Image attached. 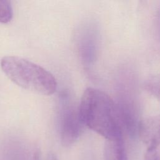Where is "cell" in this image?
Here are the masks:
<instances>
[{
    "mask_svg": "<svg viewBox=\"0 0 160 160\" xmlns=\"http://www.w3.org/2000/svg\"><path fill=\"white\" fill-rule=\"evenodd\" d=\"M79 109L84 126L106 140L123 138L117 104L104 92L94 88H86L81 96Z\"/></svg>",
    "mask_w": 160,
    "mask_h": 160,
    "instance_id": "1",
    "label": "cell"
},
{
    "mask_svg": "<svg viewBox=\"0 0 160 160\" xmlns=\"http://www.w3.org/2000/svg\"><path fill=\"white\" fill-rule=\"evenodd\" d=\"M104 155L105 160H128L123 138L106 140Z\"/></svg>",
    "mask_w": 160,
    "mask_h": 160,
    "instance_id": "6",
    "label": "cell"
},
{
    "mask_svg": "<svg viewBox=\"0 0 160 160\" xmlns=\"http://www.w3.org/2000/svg\"><path fill=\"white\" fill-rule=\"evenodd\" d=\"M138 136L146 144L147 149H157L160 145V116L141 121Z\"/></svg>",
    "mask_w": 160,
    "mask_h": 160,
    "instance_id": "5",
    "label": "cell"
},
{
    "mask_svg": "<svg viewBox=\"0 0 160 160\" xmlns=\"http://www.w3.org/2000/svg\"><path fill=\"white\" fill-rule=\"evenodd\" d=\"M59 115V135L61 142L64 147L74 144L81 136L84 125L77 104L68 94L62 96Z\"/></svg>",
    "mask_w": 160,
    "mask_h": 160,
    "instance_id": "3",
    "label": "cell"
},
{
    "mask_svg": "<svg viewBox=\"0 0 160 160\" xmlns=\"http://www.w3.org/2000/svg\"><path fill=\"white\" fill-rule=\"evenodd\" d=\"M97 28L92 24H85L81 31L78 39V47L82 63L86 68H90L96 60L98 49V34Z\"/></svg>",
    "mask_w": 160,
    "mask_h": 160,
    "instance_id": "4",
    "label": "cell"
},
{
    "mask_svg": "<svg viewBox=\"0 0 160 160\" xmlns=\"http://www.w3.org/2000/svg\"><path fill=\"white\" fill-rule=\"evenodd\" d=\"M32 160H41V154L39 150H36L33 154Z\"/></svg>",
    "mask_w": 160,
    "mask_h": 160,
    "instance_id": "11",
    "label": "cell"
},
{
    "mask_svg": "<svg viewBox=\"0 0 160 160\" xmlns=\"http://www.w3.org/2000/svg\"><path fill=\"white\" fill-rule=\"evenodd\" d=\"M144 160H160L158 156L157 149L148 148Z\"/></svg>",
    "mask_w": 160,
    "mask_h": 160,
    "instance_id": "9",
    "label": "cell"
},
{
    "mask_svg": "<svg viewBox=\"0 0 160 160\" xmlns=\"http://www.w3.org/2000/svg\"><path fill=\"white\" fill-rule=\"evenodd\" d=\"M13 18L11 2L7 0H0V23L8 24Z\"/></svg>",
    "mask_w": 160,
    "mask_h": 160,
    "instance_id": "8",
    "label": "cell"
},
{
    "mask_svg": "<svg viewBox=\"0 0 160 160\" xmlns=\"http://www.w3.org/2000/svg\"><path fill=\"white\" fill-rule=\"evenodd\" d=\"M157 30H158V34L160 41V7L158 11L157 14Z\"/></svg>",
    "mask_w": 160,
    "mask_h": 160,
    "instance_id": "10",
    "label": "cell"
},
{
    "mask_svg": "<svg viewBox=\"0 0 160 160\" xmlns=\"http://www.w3.org/2000/svg\"><path fill=\"white\" fill-rule=\"evenodd\" d=\"M146 90L160 102V74L147 79L144 83Z\"/></svg>",
    "mask_w": 160,
    "mask_h": 160,
    "instance_id": "7",
    "label": "cell"
},
{
    "mask_svg": "<svg viewBox=\"0 0 160 160\" xmlns=\"http://www.w3.org/2000/svg\"><path fill=\"white\" fill-rule=\"evenodd\" d=\"M0 64L6 76L23 89L44 96L56 91V78L38 64L19 56H7L1 59Z\"/></svg>",
    "mask_w": 160,
    "mask_h": 160,
    "instance_id": "2",
    "label": "cell"
},
{
    "mask_svg": "<svg viewBox=\"0 0 160 160\" xmlns=\"http://www.w3.org/2000/svg\"><path fill=\"white\" fill-rule=\"evenodd\" d=\"M46 160H58V159L56 157V156L53 153H49L47 156Z\"/></svg>",
    "mask_w": 160,
    "mask_h": 160,
    "instance_id": "12",
    "label": "cell"
}]
</instances>
